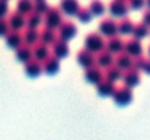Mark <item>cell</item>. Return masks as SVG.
Returning a JSON list of instances; mask_svg holds the SVG:
<instances>
[{"label": "cell", "instance_id": "obj_1", "mask_svg": "<svg viewBox=\"0 0 150 140\" xmlns=\"http://www.w3.org/2000/svg\"><path fill=\"white\" fill-rule=\"evenodd\" d=\"M85 48L91 53H99L105 48V40L98 32H89L85 37Z\"/></svg>", "mask_w": 150, "mask_h": 140}, {"label": "cell", "instance_id": "obj_2", "mask_svg": "<svg viewBox=\"0 0 150 140\" xmlns=\"http://www.w3.org/2000/svg\"><path fill=\"white\" fill-rule=\"evenodd\" d=\"M63 22V13L58 7H51L44 13V23L47 28L55 29L60 26V23Z\"/></svg>", "mask_w": 150, "mask_h": 140}, {"label": "cell", "instance_id": "obj_3", "mask_svg": "<svg viewBox=\"0 0 150 140\" xmlns=\"http://www.w3.org/2000/svg\"><path fill=\"white\" fill-rule=\"evenodd\" d=\"M112 98H114L117 105L125 107L133 101V91L127 86H120V88L115 89V92L112 93Z\"/></svg>", "mask_w": 150, "mask_h": 140}, {"label": "cell", "instance_id": "obj_4", "mask_svg": "<svg viewBox=\"0 0 150 140\" xmlns=\"http://www.w3.org/2000/svg\"><path fill=\"white\" fill-rule=\"evenodd\" d=\"M77 32V28L74 25V22L71 21H63L58 26V40H63V41H69L71 40Z\"/></svg>", "mask_w": 150, "mask_h": 140}, {"label": "cell", "instance_id": "obj_5", "mask_svg": "<svg viewBox=\"0 0 150 140\" xmlns=\"http://www.w3.org/2000/svg\"><path fill=\"white\" fill-rule=\"evenodd\" d=\"M108 9L111 12L112 16H118V18H124L128 12V4L127 0H111L108 4Z\"/></svg>", "mask_w": 150, "mask_h": 140}, {"label": "cell", "instance_id": "obj_6", "mask_svg": "<svg viewBox=\"0 0 150 140\" xmlns=\"http://www.w3.org/2000/svg\"><path fill=\"white\" fill-rule=\"evenodd\" d=\"M121 80L124 82L122 86H127V88H134L139 85L140 82V72L139 70H134V69H127L122 72V76H121Z\"/></svg>", "mask_w": 150, "mask_h": 140}, {"label": "cell", "instance_id": "obj_7", "mask_svg": "<svg viewBox=\"0 0 150 140\" xmlns=\"http://www.w3.org/2000/svg\"><path fill=\"white\" fill-rule=\"evenodd\" d=\"M7 25L12 31H21L25 26V16L22 13H19L18 10L9 12L7 16Z\"/></svg>", "mask_w": 150, "mask_h": 140}, {"label": "cell", "instance_id": "obj_8", "mask_svg": "<svg viewBox=\"0 0 150 140\" xmlns=\"http://www.w3.org/2000/svg\"><path fill=\"white\" fill-rule=\"evenodd\" d=\"M98 29H99V32L102 35L114 37V35H117V22L112 18H105L99 22Z\"/></svg>", "mask_w": 150, "mask_h": 140}, {"label": "cell", "instance_id": "obj_9", "mask_svg": "<svg viewBox=\"0 0 150 140\" xmlns=\"http://www.w3.org/2000/svg\"><path fill=\"white\" fill-rule=\"evenodd\" d=\"M51 51H52V55L60 60V58H64V57L69 55L70 48H69V44H67L66 41L57 38V40L51 44Z\"/></svg>", "mask_w": 150, "mask_h": 140}, {"label": "cell", "instance_id": "obj_10", "mask_svg": "<svg viewBox=\"0 0 150 140\" xmlns=\"http://www.w3.org/2000/svg\"><path fill=\"white\" fill-rule=\"evenodd\" d=\"M124 53H127L128 55H131L133 58L137 57V55H142L143 53V47L140 40H136V38H130L124 43Z\"/></svg>", "mask_w": 150, "mask_h": 140}, {"label": "cell", "instance_id": "obj_11", "mask_svg": "<svg viewBox=\"0 0 150 140\" xmlns=\"http://www.w3.org/2000/svg\"><path fill=\"white\" fill-rule=\"evenodd\" d=\"M85 79H86L89 83L96 85V83H99L100 80L103 79V72H102L100 67L93 64V66H91V67H88V69L85 70Z\"/></svg>", "mask_w": 150, "mask_h": 140}, {"label": "cell", "instance_id": "obj_12", "mask_svg": "<svg viewBox=\"0 0 150 140\" xmlns=\"http://www.w3.org/2000/svg\"><path fill=\"white\" fill-rule=\"evenodd\" d=\"M105 50L109 51L111 54H120L124 51V41L121 37L118 35H114V37H109L108 43H105Z\"/></svg>", "mask_w": 150, "mask_h": 140}, {"label": "cell", "instance_id": "obj_13", "mask_svg": "<svg viewBox=\"0 0 150 140\" xmlns=\"http://www.w3.org/2000/svg\"><path fill=\"white\" fill-rule=\"evenodd\" d=\"M48 55H50V47L47 44L38 41L35 45H32V58L38 60L40 63H42Z\"/></svg>", "mask_w": 150, "mask_h": 140}, {"label": "cell", "instance_id": "obj_14", "mask_svg": "<svg viewBox=\"0 0 150 140\" xmlns=\"http://www.w3.org/2000/svg\"><path fill=\"white\" fill-rule=\"evenodd\" d=\"M76 58H77V63H79L82 67H85V69H88V67H91V66L95 64V55H93V53L88 51L86 48L80 50V51L77 53Z\"/></svg>", "mask_w": 150, "mask_h": 140}, {"label": "cell", "instance_id": "obj_15", "mask_svg": "<svg viewBox=\"0 0 150 140\" xmlns=\"http://www.w3.org/2000/svg\"><path fill=\"white\" fill-rule=\"evenodd\" d=\"M25 73L28 77H38L42 73V64L38 60L31 58L29 61L25 63Z\"/></svg>", "mask_w": 150, "mask_h": 140}, {"label": "cell", "instance_id": "obj_16", "mask_svg": "<svg viewBox=\"0 0 150 140\" xmlns=\"http://www.w3.org/2000/svg\"><path fill=\"white\" fill-rule=\"evenodd\" d=\"M41 64H42V72H45L50 76L55 75L58 72V69H60V60L55 58L54 55H48Z\"/></svg>", "mask_w": 150, "mask_h": 140}, {"label": "cell", "instance_id": "obj_17", "mask_svg": "<svg viewBox=\"0 0 150 140\" xmlns=\"http://www.w3.org/2000/svg\"><path fill=\"white\" fill-rule=\"evenodd\" d=\"M95 63L98 64V67H100V69H106V67H109L111 64H114V57H112V54H111L109 51H106V50L103 48L102 51L96 53Z\"/></svg>", "mask_w": 150, "mask_h": 140}, {"label": "cell", "instance_id": "obj_18", "mask_svg": "<svg viewBox=\"0 0 150 140\" xmlns=\"http://www.w3.org/2000/svg\"><path fill=\"white\" fill-rule=\"evenodd\" d=\"M114 64L118 67V69H121L122 72L124 70H127V69H131V64H133V57L131 55H128L127 53H120V54H117V57L114 58Z\"/></svg>", "mask_w": 150, "mask_h": 140}, {"label": "cell", "instance_id": "obj_19", "mask_svg": "<svg viewBox=\"0 0 150 140\" xmlns=\"http://www.w3.org/2000/svg\"><path fill=\"white\" fill-rule=\"evenodd\" d=\"M15 55L19 61L22 63H26L32 58V47L31 45H26V44H21L18 48H15Z\"/></svg>", "mask_w": 150, "mask_h": 140}, {"label": "cell", "instance_id": "obj_20", "mask_svg": "<svg viewBox=\"0 0 150 140\" xmlns=\"http://www.w3.org/2000/svg\"><path fill=\"white\" fill-rule=\"evenodd\" d=\"M79 1L77 0H61L60 1V6L58 9L61 10V13H66V15H76L77 10H79Z\"/></svg>", "mask_w": 150, "mask_h": 140}, {"label": "cell", "instance_id": "obj_21", "mask_svg": "<svg viewBox=\"0 0 150 140\" xmlns=\"http://www.w3.org/2000/svg\"><path fill=\"white\" fill-rule=\"evenodd\" d=\"M4 41H6V45L10 47V48H18L23 43L22 34L19 31H12V29H9V32L4 35Z\"/></svg>", "mask_w": 150, "mask_h": 140}, {"label": "cell", "instance_id": "obj_22", "mask_svg": "<svg viewBox=\"0 0 150 140\" xmlns=\"http://www.w3.org/2000/svg\"><path fill=\"white\" fill-rule=\"evenodd\" d=\"M115 89H117V86L106 79H102L99 83H96V92L99 93L100 96H112Z\"/></svg>", "mask_w": 150, "mask_h": 140}, {"label": "cell", "instance_id": "obj_23", "mask_svg": "<svg viewBox=\"0 0 150 140\" xmlns=\"http://www.w3.org/2000/svg\"><path fill=\"white\" fill-rule=\"evenodd\" d=\"M22 41H23V44H26V45H35L38 41H40V34H38V31L37 29H34V28H26L25 29V32L22 34Z\"/></svg>", "mask_w": 150, "mask_h": 140}, {"label": "cell", "instance_id": "obj_24", "mask_svg": "<svg viewBox=\"0 0 150 140\" xmlns=\"http://www.w3.org/2000/svg\"><path fill=\"white\" fill-rule=\"evenodd\" d=\"M121 76H122V70L118 69L115 64H111L109 67L105 69V73H103V77L109 82H117V80H121Z\"/></svg>", "mask_w": 150, "mask_h": 140}, {"label": "cell", "instance_id": "obj_25", "mask_svg": "<svg viewBox=\"0 0 150 140\" xmlns=\"http://www.w3.org/2000/svg\"><path fill=\"white\" fill-rule=\"evenodd\" d=\"M40 41L41 43H44V44H47V45H51L55 40H57V35H55V31L54 29H51V28H42L40 32Z\"/></svg>", "mask_w": 150, "mask_h": 140}, {"label": "cell", "instance_id": "obj_26", "mask_svg": "<svg viewBox=\"0 0 150 140\" xmlns=\"http://www.w3.org/2000/svg\"><path fill=\"white\" fill-rule=\"evenodd\" d=\"M133 26H134L133 21L124 16V18H121L120 22H117V32H120L122 35H128V34H131Z\"/></svg>", "mask_w": 150, "mask_h": 140}, {"label": "cell", "instance_id": "obj_27", "mask_svg": "<svg viewBox=\"0 0 150 140\" xmlns=\"http://www.w3.org/2000/svg\"><path fill=\"white\" fill-rule=\"evenodd\" d=\"M41 23H42V16L38 15V13H35V12L28 13L26 18H25V25H28V28H34V29H37Z\"/></svg>", "mask_w": 150, "mask_h": 140}, {"label": "cell", "instance_id": "obj_28", "mask_svg": "<svg viewBox=\"0 0 150 140\" xmlns=\"http://www.w3.org/2000/svg\"><path fill=\"white\" fill-rule=\"evenodd\" d=\"M16 10L22 13L23 16L31 13L34 10V0H18L16 1Z\"/></svg>", "mask_w": 150, "mask_h": 140}, {"label": "cell", "instance_id": "obj_29", "mask_svg": "<svg viewBox=\"0 0 150 140\" xmlns=\"http://www.w3.org/2000/svg\"><path fill=\"white\" fill-rule=\"evenodd\" d=\"M131 34H133V38H136V40H142V38H144V37L149 34V26H146L143 22H140V23H134Z\"/></svg>", "mask_w": 150, "mask_h": 140}, {"label": "cell", "instance_id": "obj_30", "mask_svg": "<svg viewBox=\"0 0 150 140\" xmlns=\"http://www.w3.org/2000/svg\"><path fill=\"white\" fill-rule=\"evenodd\" d=\"M88 9L91 10L92 15H103L105 13V4L102 3V0H92L91 4L88 6Z\"/></svg>", "mask_w": 150, "mask_h": 140}, {"label": "cell", "instance_id": "obj_31", "mask_svg": "<svg viewBox=\"0 0 150 140\" xmlns=\"http://www.w3.org/2000/svg\"><path fill=\"white\" fill-rule=\"evenodd\" d=\"M48 9H50V4L47 3V0H35L34 1V10L32 12H35V13L42 16Z\"/></svg>", "mask_w": 150, "mask_h": 140}, {"label": "cell", "instance_id": "obj_32", "mask_svg": "<svg viewBox=\"0 0 150 140\" xmlns=\"http://www.w3.org/2000/svg\"><path fill=\"white\" fill-rule=\"evenodd\" d=\"M76 16L79 18V21H82V22H89L91 19H92V13H91V10L88 9V7H79V10H77V13H76Z\"/></svg>", "mask_w": 150, "mask_h": 140}, {"label": "cell", "instance_id": "obj_33", "mask_svg": "<svg viewBox=\"0 0 150 140\" xmlns=\"http://www.w3.org/2000/svg\"><path fill=\"white\" fill-rule=\"evenodd\" d=\"M144 60H146V57H143V54L142 55H137V57H134L133 58V64H131V69H134V70H142V67H143V64H144Z\"/></svg>", "mask_w": 150, "mask_h": 140}, {"label": "cell", "instance_id": "obj_34", "mask_svg": "<svg viewBox=\"0 0 150 140\" xmlns=\"http://www.w3.org/2000/svg\"><path fill=\"white\" fill-rule=\"evenodd\" d=\"M127 4L130 9H142L144 6V0H127Z\"/></svg>", "mask_w": 150, "mask_h": 140}, {"label": "cell", "instance_id": "obj_35", "mask_svg": "<svg viewBox=\"0 0 150 140\" xmlns=\"http://www.w3.org/2000/svg\"><path fill=\"white\" fill-rule=\"evenodd\" d=\"M9 32V25L4 18H0V37H4Z\"/></svg>", "mask_w": 150, "mask_h": 140}, {"label": "cell", "instance_id": "obj_36", "mask_svg": "<svg viewBox=\"0 0 150 140\" xmlns=\"http://www.w3.org/2000/svg\"><path fill=\"white\" fill-rule=\"evenodd\" d=\"M9 13V4L4 0H0V18H4Z\"/></svg>", "mask_w": 150, "mask_h": 140}, {"label": "cell", "instance_id": "obj_37", "mask_svg": "<svg viewBox=\"0 0 150 140\" xmlns=\"http://www.w3.org/2000/svg\"><path fill=\"white\" fill-rule=\"evenodd\" d=\"M143 23L146 26H150V9H147L144 13H143Z\"/></svg>", "mask_w": 150, "mask_h": 140}, {"label": "cell", "instance_id": "obj_38", "mask_svg": "<svg viewBox=\"0 0 150 140\" xmlns=\"http://www.w3.org/2000/svg\"><path fill=\"white\" fill-rule=\"evenodd\" d=\"M142 70H143L144 73H147V75H150V58H146V60H144V64H143Z\"/></svg>", "mask_w": 150, "mask_h": 140}, {"label": "cell", "instance_id": "obj_39", "mask_svg": "<svg viewBox=\"0 0 150 140\" xmlns=\"http://www.w3.org/2000/svg\"><path fill=\"white\" fill-rule=\"evenodd\" d=\"M144 4H147V6H149V9H150V0H144Z\"/></svg>", "mask_w": 150, "mask_h": 140}, {"label": "cell", "instance_id": "obj_40", "mask_svg": "<svg viewBox=\"0 0 150 140\" xmlns=\"http://www.w3.org/2000/svg\"><path fill=\"white\" fill-rule=\"evenodd\" d=\"M149 58H150V47H149Z\"/></svg>", "mask_w": 150, "mask_h": 140}, {"label": "cell", "instance_id": "obj_41", "mask_svg": "<svg viewBox=\"0 0 150 140\" xmlns=\"http://www.w3.org/2000/svg\"><path fill=\"white\" fill-rule=\"evenodd\" d=\"M4 1H7V0H4Z\"/></svg>", "mask_w": 150, "mask_h": 140}]
</instances>
